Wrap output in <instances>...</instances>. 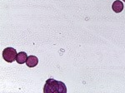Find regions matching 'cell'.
<instances>
[{
  "mask_svg": "<svg viewBox=\"0 0 125 93\" xmlns=\"http://www.w3.org/2000/svg\"><path fill=\"white\" fill-rule=\"evenodd\" d=\"M39 63V58L35 56H28L27 62H26V64L29 67H34L36 66Z\"/></svg>",
  "mask_w": 125,
  "mask_h": 93,
  "instance_id": "obj_3",
  "label": "cell"
},
{
  "mask_svg": "<svg viewBox=\"0 0 125 93\" xmlns=\"http://www.w3.org/2000/svg\"><path fill=\"white\" fill-rule=\"evenodd\" d=\"M44 93H66L67 88L63 82L49 78L46 81L43 87Z\"/></svg>",
  "mask_w": 125,
  "mask_h": 93,
  "instance_id": "obj_1",
  "label": "cell"
},
{
  "mask_svg": "<svg viewBox=\"0 0 125 93\" xmlns=\"http://www.w3.org/2000/svg\"><path fill=\"white\" fill-rule=\"evenodd\" d=\"M124 2H125V0H124Z\"/></svg>",
  "mask_w": 125,
  "mask_h": 93,
  "instance_id": "obj_6",
  "label": "cell"
},
{
  "mask_svg": "<svg viewBox=\"0 0 125 93\" xmlns=\"http://www.w3.org/2000/svg\"><path fill=\"white\" fill-rule=\"evenodd\" d=\"M112 9L115 13H121L124 9V3L119 0H116L112 5Z\"/></svg>",
  "mask_w": 125,
  "mask_h": 93,
  "instance_id": "obj_5",
  "label": "cell"
},
{
  "mask_svg": "<svg viewBox=\"0 0 125 93\" xmlns=\"http://www.w3.org/2000/svg\"><path fill=\"white\" fill-rule=\"evenodd\" d=\"M28 55L24 52H20L17 54V57H16V62L19 64H23L27 62Z\"/></svg>",
  "mask_w": 125,
  "mask_h": 93,
  "instance_id": "obj_4",
  "label": "cell"
},
{
  "mask_svg": "<svg viewBox=\"0 0 125 93\" xmlns=\"http://www.w3.org/2000/svg\"><path fill=\"white\" fill-rule=\"evenodd\" d=\"M17 52L13 47H7L3 51V57L7 62H13L16 61Z\"/></svg>",
  "mask_w": 125,
  "mask_h": 93,
  "instance_id": "obj_2",
  "label": "cell"
}]
</instances>
